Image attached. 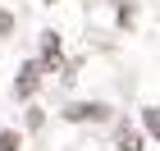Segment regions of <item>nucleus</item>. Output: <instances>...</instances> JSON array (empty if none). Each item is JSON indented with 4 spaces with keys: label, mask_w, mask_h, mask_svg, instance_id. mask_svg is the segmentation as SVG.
<instances>
[{
    "label": "nucleus",
    "mask_w": 160,
    "mask_h": 151,
    "mask_svg": "<svg viewBox=\"0 0 160 151\" xmlns=\"http://www.w3.org/2000/svg\"><path fill=\"white\" fill-rule=\"evenodd\" d=\"M41 73H46V69H41L37 60H32V64H23V69H18V78H14V96H18V101H28L32 92L41 87Z\"/></svg>",
    "instance_id": "f03ea898"
},
{
    "label": "nucleus",
    "mask_w": 160,
    "mask_h": 151,
    "mask_svg": "<svg viewBox=\"0 0 160 151\" xmlns=\"http://www.w3.org/2000/svg\"><path fill=\"white\" fill-rule=\"evenodd\" d=\"M64 119L69 124H96V119H110V105H101V101H73V105H64Z\"/></svg>",
    "instance_id": "f257e3e1"
},
{
    "label": "nucleus",
    "mask_w": 160,
    "mask_h": 151,
    "mask_svg": "<svg viewBox=\"0 0 160 151\" xmlns=\"http://www.w3.org/2000/svg\"><path fill=\"white\" fill-rule=\"evenodd\" d=\"M142 124H147V133L160 142V110H156V105H147V110H142Z\"/></svg>",
    "instance_id": "39448f33"
},
{
    "label": "nucleus",
    "mask_w": 160,
    "mask_h": 151,
    "mask_svg": "<svg viewBox=\"0 0 160 151\" xmlns=\"http://www.w3.org/2000/svg\"><path fill=\"white\" fill-rule=\"evenodd\" d=\"M41 69H50V73H60L64 69V50H60V37L55 32H41Z\"/></svg>",
    "instance_id": "7ed1b4c3"
},
{
    "label": "nucleus",
    "mask_w": 160,
    "mask_h": 151,
    "mask_svg": "<svg viewBox=\"0 0 160 151\" xmlns=\"http://www.w3.org/2000/svg\"><path fill=\"white\" fill-rule=\"evenodd\" d=\"M50 5H55V0H50Z\"/></svg>",
    "instance_id": "6e6552de"
},
{
    "label": "nucleus",
    "mask_w": 160,
    "mask_h": 151,
    "mask_svg": "<svg viewBox=\"0 0 160 151\" xmlns=\"http://www.w3.org/2000/svg\"><path fill=\"white\" fill-rule=\"evenodd\" d=\"M114 147H119V151H142V133H137V128H128V124H123L119 133H114Z\"/></svg>",
    "instance_id": "20e7f679"
},
{
    "label": "nucleus",
    "mask_w": 160,
    "mask_h": 151,
    "mask_svg": "<svg viewBox=\"0 0 160 151\" xmlns=\"http://www.w3.org/2000/svg\"><path fill=\"white\" fill-rule=\"evenodd\" d=\"M18 147H23V138H18L14 128H5V133H0V151H18Z\"/></svg>",
    "instance_id": "423d86ee"
},
{
    "label": "nucleus",
    "mask_w": 160,
    "mask_h": 151,
    "mask_svg": "<svg viewBox=\"0 0 160 151\" xmlns=\"http://www.w3.org/2000/svg\"><path fill=\"white\" fill-rule=\"evenodd\" d=\"M5 32H14V18H9V14H0V37H5Z\"/></svg>",
    "instance_id": "0eeeda50"
}]
</instances>
